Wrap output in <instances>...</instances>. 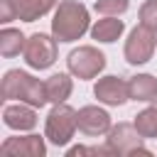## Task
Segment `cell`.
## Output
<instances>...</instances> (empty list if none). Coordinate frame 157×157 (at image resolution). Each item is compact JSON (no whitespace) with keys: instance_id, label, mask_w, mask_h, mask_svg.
<instances>
[{"instance_id":"cell-8","label":"cell","mask_w":157,"mask_h":157,"mask_svg":"<svg viewBox=\"0 0 157 157\" xmlns=\"http://www.w3.org/2000/svg\"><path fill=\"white\" fill-rule=\"evenodd\" d=\"M93 96L98 98V103L118 108V105H125L130 101V83L123 76H115V74L101 76L93 86Z\"/></svg>"},{"instance_id":"cell-1","label":"cell","mask_w":157,"mask_h":157,"mask_svg":"<svg viewBox=\"0 0 157 157\" xmlns=\"http://www.w3.org/2000/svg\"><path fill=\"white\" fill-rule=\"evenodd\" d=\"M86 32H91V20H88V7L78 0H61L54 10L52 20V34L56 42H76Z\"/></svg>"},{"instance_id":"cell-2","label":"cell","mask_w":157,"mask_h":157,"mask_svg":"<svg viewBox=\"0 0 157 157\" xmlns=\"http://www.w3.org/2000/svg\"><path fill=\"white\" fill-rule=\"evenodd\" d=\"M2 98H15L22 103H29L34 108H42L49 103L44 81L34 78L32 74L22 69H10L2 76Z\"/></svg>"},{"instance_id":"cell-15","label":"cell","mask_w":157,"mask_h":157,"mask_svg":"<svg viewBox=\"0 0 157 157\" xmlns=\"http://www.w3.org/2000/svg\"><path fill=\"white\" fill-rule=\"evenodd\" d=\"M44 86H47V98H49V103H66V98H69L71 91H74L71 76L64 74V71L52 74V76L44 81Z\"/></svg>"},{"instance_id":"cell-10","label":"cell","mask_w":157,"mask_h":157,"mask_svg":"<svg viewBox=\"0 0 157 157\" xmlns=\"http://www.w3.org/2000/svg\"><path fill=\"white\" fill-rule=\"evenodd\" d=\"M0 152L12 155V157H44L47 155V142L39 135H15V137L2 140Z\"/></svg>"},{"instance_id":"cell-21","label":"cell","mask_w":157,"mask_h":157,"mask_svg":"<svg viewBox=\"0 0 157 157\" xmlns=\"http://www.w3.org/2000/svg\"><path fill=\"white\" fill-rule=\"evenodd\" d=\"M155 39H157V29H155Z\"/></svg>"},{"instance_id":"cell-4","label":"cell","mask_w":157,"mask_h":157,"mask_svg":"<svg viewBox=\"0 0 157 157\" xmlns=\"http://www.w3.org/2000/svg\"><path fill=\"white\" fill-rule=\"evenodd\" d=\"M108 147L113 150L115 157H130V155H152L145 147V137L137 132L135 123H118L108 130L105 137Z\"/></svg>"},{"instance_id":"cell-7","label":"cell","mask_w":157,"mask_h":157,"mask_svg":"<svg viewBox=\"0 0 157 157\" xmlns=\"http://www.w3.org/2000/svg\"><path fill=\"white\" fill-rule=\"evenodd\" d=\"M25 61L29 69H37V71H44L49 66H54L56 61V37L52 34H44V32H34L27 37L25 42V52H22Z\"/></svg>"},{"instance_id":"cell-16","label":"cell","mask_w":157,"mask_h":157,"mask_svg":"<svg viewBox=\"0 0 157 157\" xmlns=\"http://www.w3.org/2000/svg\"><path fill=\"white\" fill-rule=\"evenodd\" d=\"M25 42H27V37H25L20 29L5 27V29L0 32V54H2L5 59H12V56H17L20 52H25Z\"/></svg>"},{"instance_id":"cell-12","label":"cell","mask_w":157,"mask_h":157,"mask_svg":"<svg viewBox=\"0 0 157 157\" xmlns=\"http://www.w3.org/2000/svg\"><path fill=\"white\" fill-rule=\"evenodd\" d=\"M125 29V22L118 20V17H110V15H103V20H96L91 25V37L101 44H113L115 39H120Z\"/></svg>"},{"instance_id":"cell-11","label":"cell","mask_w":157,"mask_h":157,"mask_svg":"<svg viewBox=\"0 0 157 157\" xmlns=\"http://www.w3.org/2000/svg\"><path fill=\"white\" fill-rule=\"evenodd\" d=\"M2 123L10 128V130H17V132H25V130H34L37 125V108L29 105V103H7L2 108Z\"/></svg>"},{"instance_id":"cell-13","label":"cell","mask_w":157,"mask_h":157,"mask_svg":"<svg viewBox=\"0 0 157 157\" xmlns=\"http://www.w3.org/2000/svg\"><path fill=\"white\" fill-rule=\"evenodd\" d=\"M128 83H130V101H140V103L157 101V76L135 74L132 78H128Z\"/></svg>"},{"instance_id":"cell-6","label":"cell","mask_w":157,"mask_h":157,"mask_svg":"<svg viewBox=\"0 0 157 157\" xmlns=\"http://www.w3.org/2000/svg\"><path fill=\"white\" fill-rule=\"evenodd\" d=\"M157 49V39H155V32L147 27V25H137L130 29L128 39H125V49H123V56L130 66H142L152 59Z\"/></svg>"},{"instance_id":"cell-3","label":"cell","mask_w":157,"mask_h":157,"mask_svg":"<svg viewBox=\"0 0 157 157\" xmlns=\"http://www.w3.org/2000/svg\"><path fill=\"white\" fill-rule=\"evenodd\" d=\"M76 130H78L76 110L69 103H54L44 120V137L56 147H66Z\"/></svg>"},{"instance_id":"cell-19","label":"cell","mask_w":157,"mask_h":157,"mask_svg":"<svg viewBox=\"0 0 157 157\" xmlns=\"http://www.w3.org/2000/svg\"><path fill=\"white\" fill-rule=\"evenodd\" d=\"M140 22L147 25L152 32L157 29V0H147L140 5Z\"/></svg>"},{"instance_id":"cell-18","label":"cell","mask_w":157,"mask_h":157,"mask_svg":"<svg viewBox=\"0 0 157 157\" xmlns=\"http://www.w3.org/2000/svg\"><path fill=\"white\" fill-rule=\"evenodd\" d=\"M128 7H130V0H96L93 2V10L98 15H110V17L125 15Z\"/></svg>"},{"instance_id":"cell-14","label":"cell","mask_w":157,"mask_h":157,"mask_svg":"<svg viewBox=\"0 0 157 157\" xmlns=\"http://www.w3.org/2000/svg\"><path fill=\"white\" fill-rule=\"evenodd\" d=\"M12 5L17 10V20L22 22H34L47 12L56 10V0H12Z\"/></svg>"},{"instance_id":"cell-20","label":"cell","mask_w":157,"mask_h":157,"mask_svg":"<svg viewBox=\"0 0 157 157\" xmlns=\"http://www.w3.org/2000/svg\"><path fill=\"white\" fill-rule=\"evenodd\" d=\"M12 20H17V10H15L12 0H0V22L7 25Z\"/></svg>"},{"instance_id":"cell-9","label":"cell","mask_w":157,"mask_h":157,"mask_svg":"<svg viewBox=\"0 0 157 157\" xmlns=\"http://www.w3.org/2000/svg\"><path fill=\"white\" fill-rule=\"evenodd\" d=\"M76 123H78V132L88 135V137H98V135H108V130L113 128V120L108 115L105 108L101 105H83L76 110Z\"/></svg>"},{"instance_id":"cell-17","label":"cell","mask_w":157,"mask_h":157,"mask_svg":"<svg viewBox=\"0 0 157 157\" xmlns=\"http://www.w3.org/2000/svg\"><path fill=\"white\" fill-rule=\"evenodd\" d=\"M135 128H137V132L145 137V140H150V137H157V101H152L147 108H142L137 115H135Z\"/></svg>"},{"instance_id":"cell-5","label":"cell","mask_w":157,"mask_h":157,"mask_svg":"<svg viewBox=\"0 0 157 157\" xmlns=\"http://www.w3.org/2000/svg\"><path fill=\"white\" fill-rule=\"evenodd\" d=\"M66 66H69L71 76H76L81 81H88V78H96L105 69V54L98 52L91 44H83V47H76V49L69 52Z\"/></svg>"}]
</instances>
